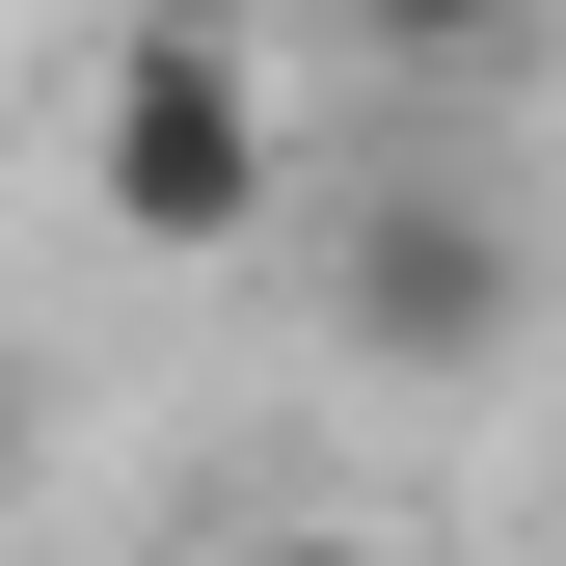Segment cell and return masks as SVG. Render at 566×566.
I'll list each match as a JSON object with an SVG mask.
<instances>
[{"instance_id":"obj_2","label":"cell","mask_w":566,"mask_h":566,"mask_svg":"<svg viewBox=\"0 0 566 566\" xmlns=\"http://www.w3.org/2000/svg\"><path fill=\"white\" fill-rule=\"evenodd\" d=\"M324 324L350 350H378V378H513V324H539V243L513 217H485V189H350V217H324Z\"/></svg>"},{"instance_id":"obj_1","label":"cell","mask_w":566,"mask_h":566,"mask_svg":"<svg viewBox=\"0 0 566 566\" xmlns=\"http://www.w3.org/2000/svg\"><path fill=\"white\" fill-rule=\"evenodd\" d=\"M270 189H297L270 54H243V28H108V82H82V217L189 270V243H270Z\"/></svg>"},{"instance_id":"obj_3","label":"cell","mask_w":566,"mask_h":566,"mask_svg":"<svg viewBox=\"0 0 566 566\" xmlns=\"http://www.w3.org/2000/svg\"><path fill=\"white\" fill-rule=\"evenodd\" d=\"M217 566H405L378 513H270V539H217Z\"/></svg>"},{"instance_id":"obj_4","label":"cell","mask_w":566,"mask_h":566,"mask_svg":"<svg viewBox=\"0 0 566 566\" xmlns=\"http://www.w3.org/2000/svg\"><path fill=\"white\" fill-rule=\"evenodd\" d=\"M0 485H28V350H0Z\"/></svg>"}]
</instances>
